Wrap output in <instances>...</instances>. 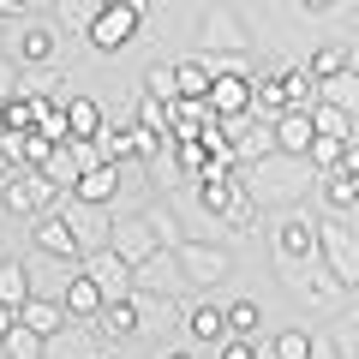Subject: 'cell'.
Returning a JSON list of instances; mask_svg holds the SVG:
<instances>
[{"instance_id":"obj_1","label":"cell","mask_w":359,"mask_h":359,"mask_svg":"<svg viewBox=\"0 0 359 359\" xmlns=\"http://www.w3.org/2000/svg\"><path fill=\"white\" fill-rule=\"evenodd\" d=\"M54 192L60 186L48 174H36V168H25V162H13L0 174V210H18V216H42L54 204Z\"/></svg>"},{"instance_id":"obj_2","label":"cell","mask_w":359,"mask_h":359,"mask_svg":"<svg viewBox=\"0 0 359 359\" xmlns=\"http://www.w3.org/2000/svg\"><path fill=\"white\" fill-rule=\"evenodd\" d=\"M138 25H144V13L120 0V6H96V13H90L84 36H90V48H96V54H120L132 36H138Z\"/></svg>"},{"instance_id":"obj_3","label":"cell","mask_w":359,"mask_h":359,"mask_svg":"<svg viewBox=\"0 0 359 359\" xmlns=\"http://www.w3.org/2000/svg\"><path fill=\"white\" fill-rule=\"evenodd\" d=\"M276 252H282V264H311V257H323V228L306 210H287L276 228Z\"/></svg>"},{"instance_id":"obj_4","label":"cell","mask_w":359,"mask_h":359,"mask_svg":"<svg viewBox=\"0 0 359 359\" xmlns=\"http://www.w3.org/2000/svg\"><path fill=\"white\" fill-rule=\"evenodd\" d=\"M210 108H216L222 120H245L257 108V78L252 72H216V84H210Z\"/></svg>"},{"instance_id":"obj_5","label":"cell","mask_w":359,"mask_h":359,"mask_svg":"<svg viewBox=\"0 0 359 359\" xmlns=\"http://www.w3.org/2000/svg\"><path fill=\"white\" fill-rule=\"evenodd\" d=\"M198 198H204V210H210V216H222V222H245V216H252V192H245L240 174L198 180Z\"/></svg>"},{"instance_id":"obj_6","label":"cell","mask_w":359,"mask_h":359,"mask_svg":"<svg viewBox=\"0 0 359 359\" xmlns=\"http://www.w3.org/2000/svg\"><path fill=\"white\" fill-rule=\"evenodd\" d=\"M84 276H90L96 287H102L108 299H126L132 287H138V269H132L126 257L114 252V245H108V252H90V257H84Z\"/></svg>"},{"instance_id":"obj_7","label":"cell","mask_w":359,"mask_h":359,"mask_svg":"<svg viewBox=\"0 0 359 359\" xmlns=\"http://www.w3.org/2000/svg\"><path fill=\"white\" fill-rule=\"evenodd\" d=\"M323 264H330V276L341 282V294H353L359 287V233L323 228Z\"/></svg>"},{"instance_id":"obj_8","label":"cell","mask_w":359,"mask_h":359,"mask_svg":"<svg viewBox=\"0 0 359 359\" xmlns=\"http://www.w3.org/2000/svg\"><path fill=\"white\" fill-rule=\"evenodd\" d=\"M30 240H36V252H48V257H66V264H78V257H84V240H78V228H72L66 216H48V210L36 216Z\"/></svg>"},{"instance_id":"obj_9","label":"cell","mask_w":359,"mask_h":359,"mask_svg":"<svg viewBox=\"0 0 359 359\" xmlns=\"http://www.w3.org/2000/svg\"><path fill=\"white\" fill-rule=\"evenodd\" d=\"M138 287H144V294H180V287H192V282H186V269H180L174 245H162L156 257H144V264H138Z\"/></svg>"},{"instance_id":"obj_10","label":"cell","mask_w":359,"mask_h":359,"mask_svg":"<svg viewBox=\"0 0 359 359\" xmlns=\"http://www.w3.org/2000/svg\"><path fill=\"white\" fill-rule=\"evenodd\" d=\"M114 192H120V162H96V168H84V174H78V186H72V198H78V204H90V210L114 204Z\"/></svg>"},{"instance_id":"obj_11","label":"cell","mask_w":359,"mask_h":359,"mask_svg":"<svg viewBox=\"0 0 359 359\" xmlns=\"http://www.w3.org/2000/svg\"><path fill=\"white\" fill-rule=\"evenodd\" d=\"M186 335L204 347H222L228 341V306H210V299H192L186 306Z\"/></svg>"},{"instance_id":"obj_12","label":"cell","mask_w":359,"mask_h":359,"mask_svg":"<svg viewBox=\"0 0 359 359\" xmlns=\"http://www.w3.org/2000/svg\"><path fill=\"white\" fill-rule=\"evenodd\" d=\"M174 252H180L186 282H198V287H210V282L228 276V252H216V245H174Z\"/></svg>"},{"instance_id":"obj_13","label":"cell","mask_w":359,"mask_h":359,"mask_svg":"<svg viewBox=\"0 0 359 359\" xmlns=\"http://www.w3.org/2000/svg\"><path fill=\"white\" fill-rule=\"evenodd\" d=\"M276 126V150L282 156H306L311 138H318V126H311V108H287L282 120H269Z\"/></svg>"},{"instance_id":"obj_14","label":"cell","mask_w":359,"mask_h":359,"mask_svg":"<svg viewBox=\"0 0 359 359\" xmlns=\"http://www.w3.org/2000/svg\"><path fill=\"white\" fill-rule=\"evenodd\" d=\"M108 245H114V252L126 257L132 269H138L144 257H156V252H162V240H156V228H150V222H120V228H114V240H108Z\"/></svg>"},{"instance_id":"obj_15","label":"cell","mask_w":359,"mask_h":359,"mask_svg":"<svg viewBox=\"0 0 359 359\" xmlns=\"http://www.w3.org/2000/svg\"><path fill=\"white\" fill-rule=\"evenodd\" d=\"M60 306H66V318H90V323H96V318H102V306H108V294H102V287H96V282H90L84 269H78L72 282H66Z\"/></svg>"},{"instance_id":"obj_16","label":"cell","mask_w":359,"mask_h":359,"mask_svg":"<svg viewBox=\"0 0 359 359\" xmlns=\"http://www.w3.org/2000/svg\"><path fill=\"white\" fill-rule=\"evenodd\" d=\"M138 323H144V306H138V299H108V306H102V318H96V330H102L108 335V341H126V335H138Z\"/></svg>"},{"instance_id":"obj_17","label":"cell","mask_w":359,"mask_h":359,"mask_svg":"<svg viewBox=\"0 0 359 359\" xmlns=\"http://www.w3.org/2000/svg\"><path fill=\"white\" fill-rule=\"evenodd\" d=\"M102 126H108V114H102L96 96H66V144L72 138H96Z\"/></svg>"},{"instance_id":"obj_18","label":"cell","mask_w":359,"mask_h":359,"mask_svg":"<svg viewBox=\"0 0 359 359\" xmlns=\"http://www.w3.org/2000/svg\"><path fill=\"white\" fill-rule=\"evenodd\" d=\"M36 114H42L36 90H6V102H0V126L6 132H36Z\"/></svg>"},{"instance_id":"obj_19","label":"cell","mask_w":359,"mask_h":359,"mask_svg":"<svg viewBox=\"0 0 359 359\" xmlns=\"http://www.w3.org/2000/svg\"><path fill=\"white\" fill-rule=\"evenodd\" d=\"M222 48H245V25L233 13H204V54H222Z\"/></svg>"},{"instance_id":"obj_20","label":"cell","mask_w":359,"mask_h":359,"mask_svg":"<svg viewBox=\"0 0 359 359\" xmlns=\"http://www.w3.org/2000/svg\"><path fill=\"white\" fill-rule=\"evenodd\" d=\"M18 323H25V330H36V335H48V341H54V335H60V330H66L72 318H66V306H60V299H30V306L18 311Z\"/></svg>"},{"instance_id":"obj_21","label":"cell","mask_w":359,"mask_h":359,"mask_svg":"<svg viewBox=\"0 0 359 359\" xmlns=\"http://www.w3.org/2000/svg\"><path fill=\"white\" fill-rule=\"evenodd\" d=\"M282 90H287V102L294 108H318L323 102V84L311 66H282Z\"/></svg>"},{"instance_id":"obj_22","label":"cell","mask_w":359,"mask_h":359,"mask_svg":"<svg viewBox=\"0 0 359 359\" xmlns=\"http://www.w3.org/2000/svg\"><path fill=\"white\" fill-rule=\"evenodd\" d=\"M96 156L102 162H138V126H102L96 132Z\"/></svg>"},{"instance_id":"obj_23","label":"cell","mask_w":359,"mask_h":359,"mask_svg":"<svg viewBox=\"0 0 359 359\" xmlns=\"http://www.w3.org/2000/svg\"><path fill=\"white\" fill-rule=\"evenodd\" d=\"M30 276H25V264L18 257H0V306H13V311H25L30 306Z\"/></svg>"},{"instance_id":"obj_24","label":"cell","mask_w":359,"mask_h":359,"mask_svg":"<svg viewBox=\"0 0 359 359\" xmlns=\"http://www.w3.org/2000/svg\"><path fill=\"white\" fill-rule=\"evenodd\" d=\"M347 156H353V138H311V150H306V162L318 168V174H335V168H347Z\"/></svg>"},{"instance_id":"obj_25","label":"cell","mask_w":359,"mask_h":359,"mask_svg":"<svg viewBox=\"0 0 359 359\" xmlns=\"http://www.w3.org/2000/svg\"><path fill=\"white\" fill-rule=\"evenodd\" d=\"M174 78H180V96H186V102H210V84H216V72H210L204 60H180Z\"/></svg>"},{"instance_id":"obj_26","label":"cell","mask_w":359,"mask_h":359,"mask_svg":"<svg viewBox=\"0 0 359 359\" xmlns=\"http://www.w3.org/2000/svg\"><path fill=\"white\" fill-rule=\"evenodd\" d=\"M311 72H318V84H330V78H341V72H353V48H341V42H323L318 54H311Z\"/></svg>"},{"instance_id":"obj_27","label":"cell","mask_w":359,"mask_h":359,"mask_svg":"<svg viewBox=\"0 0 359 359\" xmlns=\"http://www.w3.org/2000/svg\"><path fill=\"white\" fill-rule=\"evenodd\" d=\"M311 126H318L323 138H359V120L347 114V108H335V102H318V108H311Z\"/></svg>"},{"instance_id":"obj_28","label":"cell","mask_w":359,"mask_h":359,"mask_svg":"<svg viewBox=\"0 0 359 359\" xmlns=\"http://www.w3.org/2000/svg\"><path fill=\"white\" fill-rule=\"evenodd\" d=\"M54 48H60V42H54V30H48V25H30L25 36H18V60H30V66H48V60H54Z\"/></svg>"},{"instance_id":"obj_29","label":"cell","mask_w":359,"mask_h":359,"mask_svg":"<svg viewBox=\"0 0 359 359\" xmlns=\"http://www.w3.org/2000/svg\"><path fill=\"white\" fill-rule=\"evenodd\" d=\"M257 330H264V306H257V299H233V306H228V335L257 341Z\"/></svg>"},{"instance_id":"obj_30","label":"cell","mask_w":359,"mask_h":359,"mask_svg":"<svg viewBox=\"0 0 359 359\" xmlns=\"http://www.w3.org/2000/svg\"><path fill=\"white\" fill-rule=\"evenodd\" d=\"M311 353H318V335L299 330V323H294V330H282V335H276V347H269V359H311Z\"/></svg>"},{"instance_id":"obj_31","label":"cell","mask_w":359,"mask_h":359,"mask_svg":"<svg viewBox=\"0 0 359 359\" xmlns=\"http://www.w3.org/2000/svg\"><path fill=\"white\" fill-rule=\"evenodd\" d=\"M6 359H48V335H36V330H25L18 323L13 335H6V347H0Z\"/></svg>"},{"instance_id":"obj_32","label":"cell","mask_w":359,"mask_h":359,"mask_svg":"<svg viewBox=\"0 0 359 359\" xmlns=\"http://www.w3.org/2000/svg\"><path fill=\"white\" fill-rule=\"evenodd\" d=\"M257 108H264L269 120H282L287 108H294V102H287V90H282V72H264V78H257Z\"/></svg>"},{"instance_id":"obj_33","label":"cell","mask_w":359,"mask_h":359,"mask_svg":"<svg viewBox=\"0 0 359 359\" xmlns=\"http://www.w3.org/2000/svg\"><path fill=\"white\" fill-rule=\"evenodd\" d=\"M323 102L347 108V114L359 120V72H341V78H330V84H323Z\"/></svg>"},{"instance_id":"obj_34","label":"cell","mask_w":359,"mask_h":359,"mask_svg":"<svg viewBox=\"0 0 359 359\" xmlns=\"http://www.w3.org/2000/svg\"><path fill=\"white\" fill-rule=\"evenodd\" d=\"M60 150H66V144L48 138V132H25V168H36V174H42V168H48Z\"/></svg>"},{"instance_id":"obj_35","label":"cell","mask_w":359,"mask_h":359,"mask_svg":"<svg viewBox=\"0 0 359 359\" xmlns=\"http://www.w3.org/2000/svg\"><path fill=\"white\" fill-rule=\"evenodd\" d=\"M144 96H156V102H180L174 66H144Z\"/></svg>"},{"instance_id":"obj_36","label":"cell","mask_w":359,"mask_h":359,"mask_svg":"<svg viewBox=\"0 0 359 359\" xmlns=\"http://www.w3.org/2000/svg\"><path fill=\"white\" fill-rule=\"evenodd\" d=\"M138 126L174 132V108H168V102H156V96H138Z\"/></svg>"},{"instance_id":"obj_37","label":"cell","mask_w":359,"mask_h":359,"mask_svg":"<svg viewBox=\"0 0 359 359\" xmlns=\"http://www.w3.org/2000/svg\"><path fill=\"white\" fill-rule=\"evenodd\" d=\"M216 359H257V341H245V335H228V341L216 347Z\"/></svg>"},{"instance_id":"obj_38","label":"cell","mask_w":359,"mask_h":359,"mask_svg":"<svg viewBox=\"0 0 359 359\" xmlns=\"http://www.w3.org/2000/svg\"><path fill=\"white\" fill-rule=\"evenodd\" d=\"M18 330V311L13 306H0V347H6V335H13Z\"/></svg>"},{"instance_id":"obj_39","label":"cell","mask_w":359,"mask_h":359,"mask_svg":"<svg viewBox=\"0 0 359 359\" xmlns=\"http://www.w3.org/2000/svg\"><path fill=\"white\" fill-rule=\"evenodd\" d=\"M299 6H306V13H330L335 0H299Z\"/></svg>"},{"instance_id":"obj_40","label":"cell","mask_w":359,"mask_h":359,"mask_svg":"<svg viewBox=\"0 0 359 359\" xmlns=\"http://www.w3.org/2000/svg\"><path fill=\"white\" fill-rule=\"evenodd\" d=\"M126 6H138V13H150V6H156V0H126Z\"/></svg>"},{"instance_id":"obj_41","label":"cell","mask_w":359,"mask_h":359,"mask_svg":"<svg viewBox=\"0 0 359 359\" xmlns=\"http://www.w3.org/2000/svg\"><path fill=\"white\" fill-rule=\"evenodd\" d=\"M168 359H198V353H186V347H180V353H168Z\"/></svg>"},{"instance_id":"obj_42","label":"cell","mask_w":359,"mask_h":359,"mask_svg":"<svg viewBox=\"0 0 359 359\" xmlns=\"http://www.w3.org/2000/svg\"><path fill=\"white\" fill-rule=\"evenodd\" d=\"M6 168H13V162H6V156H0V174H6Z\"/></svg>"},{"instance_id":"obj_43","label":"cell","mask_w":359,"mask_h":359,"mask_svg":"<svg viewBox=\"0 0 359 359\" xmlns=\"http://www.w3.org/2000/svg\"><path fill=\"white\" fill-rule=\"evenodd\" d=\"M353 72H359V48H353Z\"/></svg>"},{"instance_id":"obj_44","label":"cell","mask_w":359,"mask_h":359,"mask_svg":"<svg viewBox=\"0 0 359 359\" xmlns=\"http://www.w3.org/2000/svg\"><path fill=\"white\" fill-rule=\"evenodd\" d=\"M353 36H359V18H353Z\"/></svg>"}]
</instances>
